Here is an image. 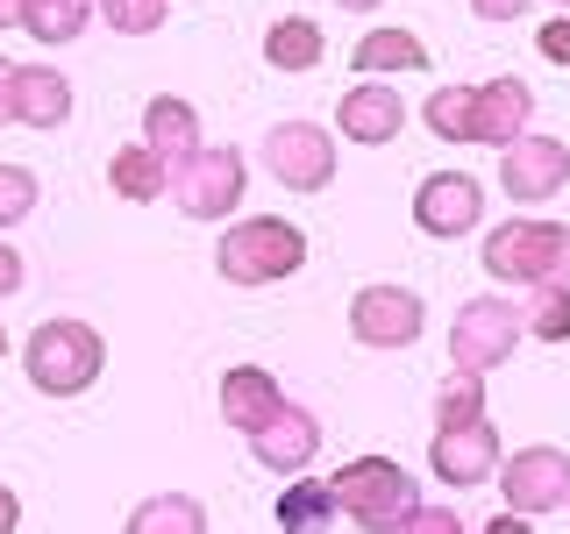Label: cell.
Segmentation results:
<instances>
[{"mask_svg": "<svg viewBox=\"0 0 570 534\" xmlns=\"http://www.w3.org/2000/svg\"><path fill=\"white\" fill-rule=\"evenodd\" d=\"M335 506L364 534H400L421 513V485L406 477L400 456H356L335 471Z\"/></svg>", "mask_w": 570, "mask_h": 534, "instance_id": "6da1fadb", "label": "cell"}, {"mask_svg": "<svg viewBox=\"0 0 570 534\" xmlns=\"http://www.w3.org/2000/svg\"><path fill=\"white\" fill-rule=\"evenodd\" d=\"M299 264H307V236L293 221H278V214H249V221H236L214 243V271L228 285H278Z\"/></svg>", "mask_w": 570, "mask_h": 534, "instance_id": "7a4b0ae2", "label": "cell"}, {"mask_svg": "<svg viewBox=\"0 0 570 534\" xmlns=\"http://www.w3.org/2000/svg\"><path fill=\"white\" fill-rule=\"evenodd\" d=\"M22 364H29V385L43 392V399H79V392L100 378L107 343H100V328H86V320H43V328L29 335Z\"/></svg>", "mask_w": 570, "mask_h": 534, "instance_id": "3957f363", "label": "cell"}, {"mask_svg": "<svg viewBox=\"0 0 570 534\" xmlns=\"http://www.w3.org/2000/svg\"><path fill=\"white\" fill-rule=\"evenodd\" d=\"M485 271L513 285H570V228L563 221H507L485 236Z\"/></svg>", "mask_w": 570, "mask_h": 534, "instance_id": "277c9868", "label": "cell"}, {"mask_svg": "<svg viewBox=\"0 0 570 534\" xmlns=\"http://www.w3.org/2000/svg\"><path fill=\"white\" fill-rule=\"evenodd\" d=\"M243 150H228V142H200V150L186 157V165H171V207L186 214V221H228L243 200Z\"/></svg>", "mask_w": 570, "mask_h": 534, "instance_id": "5b68a950", "label": "cell"}, {"mask_svg": "<svg viewBox=\"0 0 570 534\" xmlns=\"http://www.w3.org/2000/svg\"><path fill=\"white\" fill-rule=\"evenodd\" d=\"M521 307H513V299H463L456 307V328H450V364L456 370H478V378H485L492 364H507L513 356V343H521Z\"/></svg>", "mask_w": 570, "mask_h": 534, "instance_id": "8992f818", "label": "cell"}, {"mask_svg": "<svg viewBox=\"0 0 570 534\" xmlns=\"http://www.w3.org/2000/svg\"><path fill=\"white\" fill-rule=\"evenodd\" d=\"M499 492H507V513H557L570 506V456L563 449H549V442H534V449H513L507 463H499V477H492Z\"/></svg>", "mask_w": 570, "mask_h": 534, "instance_id": "52a82bcc", "label": "cell"}, {"mask_svg": "<svg viewBox=\"0 0 570 534\" xmlns=\"http://www.w3.org/2000/svg\"><path fill=\"white\" fill-rule=\"evenodd\" d=\"M264 165H272L285 192H321L335 178V136L321 121H278L264 136Z\"/></svg>", "mask_w": 570, "mask_h": 534, "instance_id": "ba28073f", "label": "cell"}, {"mask_svg": "<svg viewBox=\"0 0 570 534\" xmlns=\"http://www.w3.org/2000/svg\"><path fill=\"white\" fill-rule=\"evenodd\" d=\"M421 328H428V314L406 285H364V293L350 299V335L364 349H414Z\"/></svg>", "mask_w": 570, "mask_h": 534, "instance_id": "9c48e42d", "label": "cell"}, {"mask_svg": "<svg viewBox=\"0 0 570 534\" xmlns=\"http://www.w3.org/2000/svg\"><path fill=\"white\" fill-rule=\"evenodd\" d=\"M428 471H435L450 492H463V485H492V477H499V435H492V421L435 427V442H428Z\"/></svg>", "mask_w": 570, "mask_h": 534, "instance_id": "30bf717a", "label": "cell"}, {"mask_svg": "<svg viewBox=\"0 0 570 534\" xmlns=\"http://www.w3.org/2000/svg\"><path fill=\"white\" fill-rule=\"evenodd\" d=\"M414 221H421V236L456 243V236H471V228L485 221V192H478V178H463V171H428L421 192H414Z\"/></svg>", "mask_w": 570, "mask_h": 534, "instance_id": "8fae6325", "label": "cell"}, {"mask_svg": "<svg viewBox=\"0 0 570 534\" xmlns=\"http://www.w3.org/2000/svg\"><path fill=\"white\" fill-rule=\"evenodd\" d=\"M563 178H570V150L557 136H513L507 150H499V186H507L521 207L563 192Z\"/></svg>", "mask_w": 570, "mask_h": 534, "instance_id": "7c38bea8", "label": "cell"}, {"mask_svg": "<svg viewBox=\"0 0 570 534\" xmlns=\"http://www.w3.org/2000/svg\"><path fill=\"white\" fill-rule=\"evenodd\" d=\"M249 456H257L264 471H278V477H299V471L321 456V421L307 414V406L285 399V414H278L272 427H257V435H249Z\"/></svg>", "mask_w": 570, "mask_h": 534, "instance_id": "4fadbf2b", "label": "cell"}, {"mask_svg": "<svg viewBox=\"0 0 570 534\" xmlns=\"http://www.w3.org/2000/svg\"><path fill=\"white\" fill-rule=\"evenodd\" d=\"M285 414V392L264 364H236L222 378V421L236 427V435H257V427H272Z\"/></svg>", "mask_w": 570, "mask_h": 534, "instance_id": "5bb4252c", "label": "cell"}, {"mask_svg": "<svg viewBox=\"0 0 570 534\" xmlns=\"http://www.w3.org/2000/svg\"><path fill=\"white\" fill-rule=\"evenodd\" d=\"M528 115H534V93L521 79H485L478 86V107H471V142L507 150L513 136H528Z\"/></svg>", "mask_w": 570, "mask_h": 534, "instance_id": "9a60e30c", "label": "cell"}, {"mask_svg": "<svg viewBox=\"0 0 570 534\" xmlns=\"http://www.w3.org/2000/svg\"><path fill=\"white\" fill-rule=\"evenodd\" d=\"M343 136L350 142H392L406 129V100H400V86H385V79H364V86H350L343 93Z\"/></svg>", "mask_w": 570, "mask_h": 534, "instance_id": "2e32d148", "label": "cell"}, {"mask_svg": "<svg viewBox=\"0 0 570 534\" xmlns=\"http://www.w3.org/2000/svg\"><path fill=\"white\" fill-rule=\"evenodd\" d=\"M14 121L29 129H65L71 121V86L50 65H14Z\"/></svg>", "mask_w": 570, "mask_h": 534, "instance_id": "e0dca14e", "label": "cell"}, {"mask_svg": "<svg viewBox=\"0 0 570 534\" xmlns=\"http://www.w3.org/2000/svg\"><path fill=\"white\" fill-rule=\"evenodd\" d=\"M142 142H150L165 165H186V157L200 150V115H193V100L157 93L150 107H142Z\"/></svg>", "mask_w": 570, "mask_h": 534, "instance_id": "ac0fdd59", "label": "cell"}, {"mask_svg": "<svg viewBox=\"0 0 570 534\" xmlns=\"http://www.w3.org/2000/svg\"><path fill=\"white\" fill-rule=\"evenodd\" d=\"M335 477H299L293 492L278 498V527L285 534H328V521H335Z\"/></svg>", "mask_w": 570, "mask_h": 534, "instance_id": "d6986e66", "label": "cell"}, {"mask_svg": "<svg viewBox=\"0 0 570 534\" xmlns=\"http://www.w3.org/2000/svg\"><path fill=\"white\" fill-rule=\"evenodd\" d=\"M107 186H115L121 200H157V192L171 186V165L150 142H129V150H115V165H107Z\"/></svg>", "mask_w": 570, "mask_h": 534, "instance_id": "ffe728a7", "label": "cell"}, {"mask_svg": "<svg viewBox=\"0 0 570 534\" xmlns=\"http://www.w3.org/2000/svg\"><path fill=\"white\" fill-rule=\"evenodd\" d=\"M364 79H379V71H421L428 65V50H421V36L414 29H371L364 43H356V58H350Z\"/></svg>", "mask_w": 570, "mask_h": 534, "instance_id": "44dd1931", "label": "cell"}, {"mask_svg": "<svg viewBox=\"0 0 570 534\" xmlns=\"http://www.w3.org/2000/svg\"><path fill=\"white\" fill-rule=\"evenodd\" d=\"M121 534H207V513H200V498H186V492H157L129 513Z\"/></svg>", "mask_w": 570, "mask_h": 534, "instance_id": "7402d4cb", "label": "cell"}, {"mask_svg": "<svg viewBox=\"0 0 570 534\" xmlns=\"http://www.w3.org/2000/svg\"><path fill=\"white\" fill-rule=\"evenodd\" d=\"M264 65L272 71H314L321 65V29L307 14H285V22L264 29Z\"/></svg>", "mask_w": 570, "mask_h": 534, "instance_id": "603a6c76", "label": "cell"}, {"mask_svg": "<svg viewBox=\"0 0 570 534\" xmlns=\"http://www.w3.org/2000/svg\"><path fill=\"white\" fill-rule=\"evenodd\" d=\"M22 29L36 43H71V36H86V0H29Z\"/></svg>", "mask_w": 570, "mask_h": 534, "instance_id": "cb8c5ba5", "label": "cell"}, {"mask_svg": "<svg viewBox=\"0 0 570 534\" xmlns=\"http://www.w3.org/2000/svg\"><path fill=\"white\" fill-rule=\"evenodd\" d=\"M471 107H478V86H442V93H428V129L442 142H471Z\"/></svg>", "mask_w": 570, "mask_h": 534, "instance_id": "d4e9b609", "label": "cell"}, {"mask_svg": "<svg viewBox=\"0 0 570 534\" xmlns=\"http://www.w3.org/2000/svg\"><path fill=\"white\" fill-rule=\"evenodd\" d=\"M521 328L542 343H570V285H534V299L521 307Z\"/></svg>", "mask_w": 570, "mask_h": 534, "instance_id": "484cf974", "label": "cell"}, {"mask_svg": "<svg viewBox=\"0 0 570 534\" xmlns=\"http://www.w3.org/2000/svg\"><path fill=\"white\" fill-rule=\"evenodd\" d=\"M442 427H463V421H485V378L478 370H450L442 378V399H435Z\"/></svg>", "mask_w": 570, "mask_h": 534, "instance_id": "4316f807", "label": "cell"}, {"mask_svg": "<svg viewBox=\"0 0 570 534\" xmlns=\"http://www.w3.org/2000/svg\"><path fill=\"white\" fill-rule=\"evenodd\" d=\"M29 214H36V171H22V165H0V228L29 221Z\"/></svg>", "mask_w": 570, "mask_h": 534, "instance_id": "83f0119b", "label": "cell"}, {"mask_svg": "<svg viewBox=\"0 0 570 534\" xmlns=\"http://www.w3.org/2000/svg\"><path fill=\"white\" fill-rule=\"evenodd\" d=\"M100 14H107V29H121V36H150L165 22V0H100Z\"/></svg>", "mask_w": 570, "mask_h": 534, "instance_id": "f1b7e54d", "label": "cell"}, {"mask_svg": "<svg viewBox=\"0 0 570 534\" xmlns=\"http://www.w3.org/2000/svg\"><path fill=\"white\" fill-rule=\"evenodd\" d=\"M400 534H471V527H463L450 506H421V513H414V521H406Z\"/></svg>", "mask_w": 570, "mask_h": 534, "instance_id": "f546056e", "label": "cell"}, {"mask_svg": "<svg viewBox=\"0 0 570 534\" xmlns=\"http://www.w3.org/2000/svg\"><path fill=\"white\" fill-rule=\"evenodd\" d=\"M542 58L570 65V14H563V22H542Z\"/></svg>", "mask_w": 570, "mask_h": 534, "instance_id": "4dcf8cb0", "label": "cell"}, {"mask_svg": "<svg viewBox=\"0 0 570 534\" xmlns=\"http://www.w3.org/2000/svg\"><path fill=\"white\" fill-rule=\"evenodd\" d=\"M8 293H22V249L0 243V299H8Z\"/></svg>", "mask_w": 570, "mask_h": 534, "instance_id": "1f68e13d", "label": "cell"}, {"mask_svg": "<svg viewBox=\"0 0 570 534\" xmlns=\"http://www.w3.org/2000/svg\"><path fill=\"white\" fill-rule=\"evenodd\" d=\"M478 14H485V22H521L528 14V0H471Z\"/></svg>", "mask_w": 570, "mask_h": 534, "instance_id": "d6a6232c", "label": "cell"}, {"mask_svg": "<svg viewBox=\"0 0 570 534\" xmlns=\"http://www.w3.org/2000/svg\"><path fill=\"white\" fill-rule=\"evenodd\" d=\"M14 527H22V498L0 485V534H14Z\"/></svg>", "mask_w": 570, "mask_h": 534, "instance_id": "836d02e7", "label": "cell"}, {"mask_svg": "<svg viewBox=\"0 0 570 534\" xmlns=\"http://www.w3.org/2000/svg\"><path fill=\"white\" fill-rule=\"evenodd\" d=\"M0 121H14V65L0 58Z\"/></svg>", "mask_w": 570, "mask_h": 534, "instance_id": "e575fe53", "label": "cell"}, {"mask_svg": "<svg viewBox=\"0 0 570 534\" xmlns=\"http://www.w3.org/2000/svg\"><path fill=\"white\" fill-rule=\"evenodd\" d=\"M485 534H534V527H528V513H499Z\"/></svg>", "mask_w": 570, "mask_h": 534, "instance_id": "d590c367", "label": "cell"}, {"mask_svg": "<svg viewBox=\"0 0 570 534\" xmlns=\"http://www.w3.org/2000/svg\"><path fill=\"white\" fill-rule=\"evenodd\" d=\"M22 8L29 0H0V29H22Z\"/></svg>", "mask_w": 570, "mask_h": 534, "instance_id": "8d00e7d4", "label": "cell"}, {"mask_svg": "<svg viewBox=\"0 0 570 534\" xmlns=\"http://www.w3.org/2000/svg\"><path fill=\"white\" fill-rule=\"evenodd\" d=\"M335 8H350V14H371V8H385V0H335Z\"/></svg>", "mask_w": 570, "mask_h": 534, "instance_id": "74e56055", "label": "cell"}, {"mask_svg": "<svg viewBox=\"0 0 570 534\" xmlns=\"http://www.w3.org/2000/svg\"><path fill=\"white\" fill-rule=\"evenodd\" d=\"M0 364H8V335H0Z\"/></svg>", "mask_w": 570, "mask_h": 534, "instance_id": "f35d334b", "label": "cell"}, {"mask_svg": "<svg viewBox=\"0 0 570 534\" xmlns=\"http://www.w3.org/2000/svg\"><path fill=\"white\" fill-rule=\"evenodd\" d=\"M557 8H563V14H570V0H557Z\"/></svg>", "mask_w": 570, "mask_h": 534, "instance_id": "ab89813d", "label": "cell"}]
</instances>
